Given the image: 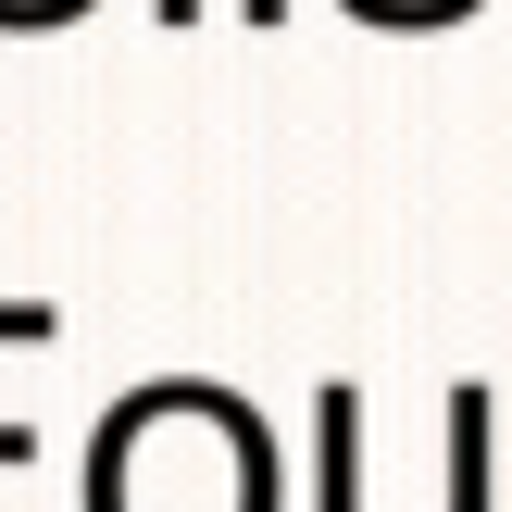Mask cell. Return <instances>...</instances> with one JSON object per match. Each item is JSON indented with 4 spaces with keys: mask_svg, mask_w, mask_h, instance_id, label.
<instances>
[{
    "mask_svg": "<svg viewBox=\"0 0 512 512\" xmlns=\"http://www.w3.org/2000/svg\"><path fill=\"white\" fill-rule=\"evenodd\" d=\"M250 13H263V25H275V0H250Z\"/></svg>",
    "mask_w": 512,
    "mask_h": 512,
    "instance_id": "7a4b0ae2",
    "label": "cell"
},
{
    "mask_svg": "<svg viewBox=\"0 0 512 512\" xmlns=\"http://www.w3.org/2000/svg\"><path fill=\"white\" fill-rule=\"evenodd\" d=\"M188 13H200V0H163V25H188Z\"/></svg>",
    "mask_w": 512,
    "mask_h": 512,
    "instance_id": "6da1fadb",
    "label": "cell"
}]
</instances>
